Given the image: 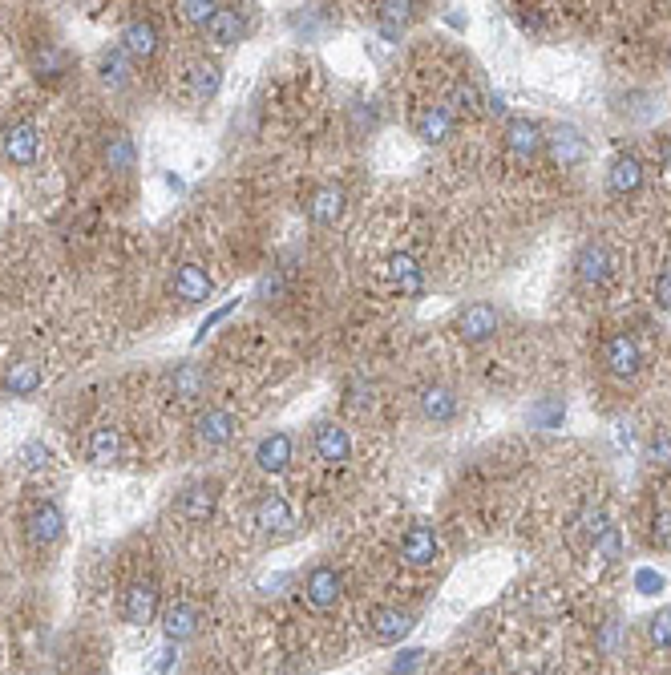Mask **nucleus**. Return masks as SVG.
<instances>
[{
    "mask_svg": "<svg viewBox=\"0 0 671 675\" xmlns=\"http://www.w3.org/2000/svg\"><path fill=\"white\" fill-rule=\"evenodd\" d=\"M304 595H308V603L316 607V611H332L336 603H340V595H344V578H340V570L336 566H312L308 570V583H304Z\"/></svg>",
    "mask_w": 671,
    "mask_h": 675,
    "instance_id": "f257e3e1",
    "label": "nucleus"
},
{
    "mask_svg": "<svg viewBox=\"0 0 671 675\" xmlns=\"http://www.w3.org/2000/svg\"><path fill=\"white\" fill-rule=\"evenodd\" d=\"M574 275H579L587 287H599V283H607L611 275H615V259H611V251H607V243H583L579 247V255H574Z\"/></svg>",
    "mask_w": 671,
    "mask_h": 675,
    "instance_id": "f03ea898",
    "label": "nucleus"
},
{
    "mask_svg": "<svg viewBox=\"0 0 671 675\" xmlns=\"http://www.w3.org/2000/svg\"><path fill=\"white\" fill-rule=\"evenodd\" d=\"M639 364H643V352H639V344L631 336H607V344H603V368L611 376L631 380L639 372Z\"/></svg>",
    "mask_w": 671,
    "mask_h": 675,
    "instance_id": "7ed1b4c3",
    "label": "nucleus"
},
{
    "mask_svg": "<svg viewBox=\"0 0 671 675\" xmlns=\"http://www.w3.org/2000/svg\"><path fill=\"white\" fill-rule=\"evenodd\" d=\"M25 530H29V542H33V546H53V542L65 534V514H61V506H57V502H37V506L29 510Z\"/></svg>",
    "mask_w": 671,
    "mask_h": 675,
    "instance_id": "20e7f679",
    "label": "nucleus"
},
{
    "mask_svg": "<svg viewBox=\"0 0 671 675\" xmlns=\"http://www.w3.org/2000/svg\"><path fill=\"white\" fill-rule=\"evenodd\" d=\"M292 526H296V518H292V510H287V502L279 494H263L255 502V530H263L267 538H287Z\"/></svg>",
    "mask_w": 671,
    "mask_h": 675,
    "instance_id": "39448f33",
    "label": "nucleus"
},
{
    "mask_svg": "<svg viewBox=\"0 0 671 675\" xmlns=\"http://www.w3.org/2000/svg\"><path fill=\"white\" fill-rule=\"evenodd\" d=\"M211 275L199 267V263H182L178 271H174V279H170V292H174V300H182V304H203V300H211Z\"/></svg>",
    "mask_w": 671,
    "mask_h": 675,
    "instance_id": "423d86ee",
    "label": "nucleus"
},
{
    "mask_svg": "<svg viewBox=\"0 0 671 675\" xmlns=\"http://www.w3.org/2000/svg\"><path fill=\"white\" fill-rule=\"evenodd\" d=\"M498 324H502V316H498L494 304H469V308L457 316V332H461L469 344H482V340L498 336Z\"/></svg>",
    "mask_w": 671,
    "mask_h": 675,
    "instance_id": "0eeeda50",
    "label": "nucleus"
},
{
    "mask_svg": "<svg viewBox=\"0 0 671 675\" xmlns=\"http://www.w3.org/2000/svg\"><path fill=\"white\" fill-rule=\"evenodd\" d=\"M0 150H5V158L13 166H33L37 162V150H41V134L33 122H17L5 130V142H0Z\"/></svg>",
    "mask_w": 671,
    "mask_h": 675,
    "instance_id": "6e6552de",
    "label": "nucleus"
},
{
    "mask_svg": "<svg viewBox=\"0 0 671 675\" xmlns=\"http://www.w3.org/2000/svg\"><path fill=\"white\" fill-rule=\"evenodd\" d=\"M122 615H126V623H134V627H150L154 623V615H158V587L150 583H134L130 591H126V599H122Z\"/></svg>",
    "mask_w": 671,
    "mask_h": 675,
    "instance_id": "1a4fd4ad",
    "label": "nucleus"
},
{
    "mask_svg": "<svg viewBox=\"0 0 671 675\" xmlns=\"http://www.w3.org/2000/svg\"><path fill=\"white\" fill-rule=\"evenodd\" d=\"M312 445H316V457H320L324 465H344V461L352 457V441H348V433H344L336 421H324V425H316V433H312Z\"/></svg>",
    "mask_w": 671,
    "mask_h": 675,
    "instance_id": "9d476101",
    "label": "nucleus"
},
{
    "mask_svg": "<svg viewBox=\"0 0 671 675\" xmlns=\"http://www.w3.org/2000/svg\"><path fill=\"white\" fill-rule=\"evenodd\" d=\"M368 627H372V639L376 643H401L409 631H413V615L409 611H397V607H376L368 615Z\"/></svg>",
    "mask_w": 671,
    "mask_h": 675,
    "instance_id": "9b49d317",
    "label": "nucleus"
},
{
    "mask_svg": "<svg viewBox=\"0 0 671 675\" xmlns=\"http://www.w3.org/2000/svg\"><path fill=\"white\" fill-rule=\"evenodd\" d=\"M344 203H348L344 190H340L336 182H324V186L312 190V199H308V219L320 223V227H332V223H340Z\"/></svg>",
    "mask_w": 671,
    "mask_h": 675,
    "instance_id": "f8f14e48",
    "label": "nucleus"
},
{
    "mask_svg": "<svg viewBox=\"0 0 671 675\" xmlns=\"http://www.w3.org/2000/svg\"><path fill=\"white\" fill-rule=\"evenodd\" d=\"M437 554H441V542H437V534H433L429 526H413V530L401 538V558H405L409 566H433Z\"/></svg>",
    "mask_w": 671,
    "mask_h": 675,
    "instance_id": "ddd939ff",
    "label": "nucleus"
},
{
    "mask_svg": "<svg viewBox=\"0 0 671 675\" xmlns=\"http://www.w3.org/2000/svg\"><path fill=\"white\" fill-rule=\"evenodd\" d=\"M215 498H219V486L215 481H199V486H190L182 498H178V514L186 522H207L215 514Z\"/></svg>",
    "mask_w": 671,
    "mask_h": 675,
    "instance_id": "4468645a",
    "label": "nucleus"
},
{
    "mask_svg": "<svg viewBox=\"0 0 671 675\" xmlns=\"http://www.w3.org/2000/svg\"><path fill=\"white\" fill-rule=\"evenodd\" d=\"M506 146H510L518 158H534V154L546 146V134H542V126L530 122V118H510V126H506Z\"/></svg>",
    "mask_w": 671,
    "mask_h": 675,
    "instance_id": "2eb2a0df",
    "label": "nucleus"
},
{
    "mask_svg": "<svg viewBox=\"0 0 671 675\" xmlns=\"http://www.w3.org/2000/svg\"><path fill=\"white\" fill-rule=\"evenodd\" d=\"M219 65L215 61H207V57H199V61H190L186 65V89H190V98L195 102H211L215 93H219Z\"/></svg>",
    "mask_w": 671,
    "mask_h": 675,
    "instance_id": "dca6fc26",
    "label": "nucleus"
},
{
    "mask_svg": "<svg viewBox=\"0 0 671 675\" xmlns=\"http://www.w3.org/2000/svg\"><path fill=\"white\" fill-rule=\"evenodd\" d=\"M255 465L263 473H283L287 465H292V437L287 433H271L255 445Z\"/></svg>",
    "mask_w": 671,
    "mask_h": 675,
    "instance_id": "f3484780",
    "label": "nucleus"
},
{
    "mask_svg": "<svg viewBox=\"0 0 671 675\" xmlns=\"http://www.w3.org/2000/svg\"><path fill=\"white\" fill-rule=\"evenodd\" d=\"M122 53L130 61H150L158 53V29L150 21H130L122 33Z\"/></svg>",
    "mask_w": 671,
    "mask_h": 675,
    "instance_id": "a211bd4d",
    "label": "nucleus"
},
{
    "mask_svg": "<svg viewBox=\"0 0 671 675\" xmlns=\"http://www.w3.org/2000/svg\"><path fill=\"white\" fill-rule=\"evenodd\" d=\"M413 130H417V138H421V142L437 146V142H445V138L453 134V114H449L445 106H425V110H417Z\"/></svg>",
    "mask_w": 671,
    "mask_h": 675,
    "instance_id": "6ab92c4d",
    "label": "nucleus"
},
{
    "mask_svg": "<svg viewBox=\"0 0 671 675\" xmlns=\"http://www.w3.org/2000/svg\"><path fill=\"white\" fill-rule=\"evenodd\" d=\"M195 433L203 445H227L235 433H239V421L227 413V409H207L199 421H195Z\"/></svg>",
    "mask_w": 671,
    "mask_h": 675,
    "instance_id": "aec40b11",
    "label": "nucleus"
},
{
    "mask_svg": "<svg viewBox=\"0 0 671 675\" xmlns=\"http://www.w3.org/2000/svg\"><path fill=\"white\" fill-rule=\"evenodd\" d=\"M239 37H243V13L231 9V5H219V13L207 25V41L227 49V45H239Z\"/></svg>",
    "mask_w": 671,
    "mask_h": 675,
    "instance_id": "412c9836",
    "label": "nucleus"
},
{
    "mask_svg": "<svg viewBox=\"0 0 671 675\" xmlns=\"http://www.w3.org/2000/svg\"><path fill=\"white\" fill-rule=\"evenodd\" d=\"M170 389L182 405H195L203 393H207V372L199 364H178L174 376H170Z\"/></svg>",
    "mask_w": 671,
    "mask_h": 675,
    "instance_id": "4be33fe9",
    "label": "nucleus"
},
{
    "mask_svg": "<svg viewBox=\"0 0 671 675\" xmlns=\"http://www.w3.org/2000/svg\"><path fill=\"white\" fill-rule=\"evenodd\" d=\"M546 146H550V154H554L562 166L583 162V154H587V142H583V134L574 130V126H558V130H550Z\"/></svg>",
    "mask_w": 671,
    "mask_h": 675,
    "instance_id": "5701e85b",
    "label": "nucleus"
},
{
    "mask_svg": "<svg viewBox=\"0 0 671 675\" xmlns=\"http://www.w3.org/2000/svg\"><path fill=\"white\" fill-rule=\"evenodd\" d=\"M421 413L437 425L453 421L457 417V393L445 389V384H429V389H421Z\"/></svg>",
    "mask_w": 671,
    "mask_h": 675,
    "instance_id": "b1692460",
    "label": "nucleus"
},
{
    "mask_svg": "<svg viewBox=\"0 0 671 675\" xmlns=\"http://www.w3.org/2000/svg\"><path fill=\"white\" fill-rule=\"evenodd\" d=\"M607 182H611L615 195H635V190L643 186V162H639L635 154H619V158L611 162Z\"/></svg>",
    "mask_w": 671,
    "mask_h": 675,
    "instance_id": "393cba45",
    "label": "nucleus"
},
{
    "mask_svg": "<svg viewBox=\"0 0 671 675\" xmlns=\"http://www.w3.org/2000/svg\"><path fill=\"white\" fill-rule=\"evenodd\" d=\"M389 279L401 287L405 296H421L425 292V271L417 267L413 255H389Z\"/></svg>",
    "mask_w": 671,
    "mask_h": 675,
    "instance_id": "a878e982",
    "label": "nucleus"
},
{
    "mask_svg": "<svg viewBox=\"0 0 671 675\" xmlns=\"http://www.w3.org/2000/svg\"><path fill=\"white\" fill-rule=\"evenodd\" d=\"M162 631H166V639H170V643L190 639V635L199 631V611L190 607V603H174V607L162 615Z\"/></svg>",
    "mask_w": 671,
    "mask_h": 675,
    "instance_id": "bb28decb",
    "label": "nucleus"
},
{
    "mask_svg": "<svg viewBox=\"0 0 671 675\" xmlns=\"http://www.w3.org/2000/svg\"><path fill=\"white\" fill-rule=\"evenodd\" d=\"M118 453H122L118 429H93V433H89V461H93V465H114Z\"/></svg>",
    "mask_w": 671,
    "mask_h": 675,
    "instance_id": "cd10ccee",
    "label": "nucleus"
},
{
    "mask_svg": "<svg viewBox=\"0 0 671 675\" xmlns=\"http://www.w3.org/2000/svg\"><path fill=\"white\" fill-rule=\"evenodd\" d=\"M5 389H9V393H17V397L37 393V389H41V368H37V364H29V360L9 364V372H5Z\"/></svg>",
    "mask_w": 671,
    "mask_h": 675,
    "instance_id": "c85d7f7f",
    "label": "nucleus"
},
{
    "mask_svg": "<svg viewBox=\"0 0 671 675\" xmlns=\"http://www.w3.org/2000/svg\"><path fill=\"white\" fill-rule=\"evenodd\" d=\"M449 114H482V93H477L469 81H457L449 89V102H445Z\"/></svg>",
    "mask_w": 671,
    "mask_h": 675,
    "instance_id": "c756f323",
    "label": "nucleus"
},
{
    "mask_svg": "<svg viewBox=\"0 0 671 675\" xmlns=\"http://www.w3.org/2000/svg\"><path fill=\"white\" fill-rule=\"evenodd\" d=\"M106 162H110V170H118V174H126V170L134 166V142H130L126 134H118V138H110V142H106Z\"/></svg>",
    "mask_w": 671,
    "mask_h": 675,
    "instance_id": "7c9ffc66",
    "label": "nucleus"
},
{
    "mask_svg": "<svg viewBox=\"0 0 671 675\" xmlns=\"http://www.w3.org/2000/svg\"><path fill=\"white\" fill-rule=\"evenodd\" d=\"M98 69H102V81H114V85H122V81H126V53H122V49H114V53H102Z\"/></svg>",
    "mask_w": 671,
    "mask_h": 675,
    "instance_id": "2f4dec72",
    "label": "nucleus"
},
{
    "mask_svg": "<svg viewBox=\"0 0 671 675\" xmlns=\"http://www.w3.org/2000/svg\"><path fill=\"white\" fill-rule=\"evenodd\" d=\"M647 635L655 647H671V611H659L647 619Z\"/></svg>",
    "mask_w": 671,
    "mask_h": 675,
    "instance_id": "473e14b6",
    "label": "nucleus"
},
{
    "mask_svg": "<svg viewBox=\"0 0 671 675\" xmlns=\"http://www.w3.org/2000/svg\"><path fill=\"white\" fill-rule=\"evenodd\" d=\"M178 13H182L186 21H195V25H211V17L219 13V5H203V0H182Z\"/></svg>",
    "mask_w": 671,
    "mask_h": 675,
    "instance_id": "72a5a7b5",
    "label": "nucleus"
},
{
    "mask_svg": "<svg viewBox=\"0 0 671 675\" xmlns=\"http://www.w3.org/2000/svg\"><path fill=\"white\" fill-rule=\"evenodd\" d=\"M348 405H352V409H368V405H372V389H368L364 376H352V380H348Z\"/></svg>",
    "mask_w": 671,
    "mask_h": 675,
    "instance_id": "f704fd0d",
    "label": "nucleus"
},
{
    "mask_svg": "<svg viewBox=\"0 0 671 675\" xmlns=\"http://www.w3.org/2000/svg\"><path fill=\"white\" fill-rule=\"evenodd\" d=\"M647 457L659 465H671V433H651L647 441Z\"/></svg>",
    "mask_w": 671,
    "mask_h": 675,
    "instance_id": "c9c22d12",
    "label": "nucleus"
},
{
    "mask_svg": "<svg viewBox=\"0 0 671 675\" xmlns=\"http://www.w3.org/2000/svg\"><path fill=\"white\" fill-rule=\"evenodd\" d=\"M21 461H25L29 469H41V465L49 461V449H45V441H25V445H21Z\"/></svg>",
    "mask_w": 671,
    "mask_h": 675,
    "instance_id": "e433bc0d",
    "label": "nucleus"
},
{
    "mask_svg": "<svg viewBox=\"0 0 671 675\" xmlns=\"http://www.w3.org/2000/svg\"><path fill=\"white\" fill-rule=\"evenodd\" d=\"M651 542L655 546H671V510H659L651 522Z\"/></svg>",
    "mask_w": 671,
    "mask_h": 675,
    "instance_id": "4c0bfd02",
    "label": "nucleus"
},
{
    "mask_svg": "<svg viewBox=\"0 0 671 675\" xmlns=\"http://www.w3.org/2000/svg\"><path fill=\"white\" fill-rule=\"evenodd\" d=\"M655 300L663 312H671V267H663V275L655 279Z\"/></svg>",
    "mask_w": 671,
    "mask_h": 675,
    "instance_id": "58836bf2",
    "label": "nucleus"
},
{
    "mask_svg": "<svg viewBox=\"0 0 671 675\" xmlns=\"http://www.w3.org/2000/svg\"><path fill=\"white\" fill-rule=\"evenodd\" d=\"M267 296H271V300H279V296H283V279H279L275 271L259 279V300H267Z\"/></svg>",
    "mask_w": 671,
    "mask_h": 675,
    "instance_id": "ea45409f",
    "label": "nucleus"
},
{
    "mask_svg": "<svg viewBox=\"0 0 671 675\" xmlns=\"http://www.w3.org/2000/svg\"><path fill=\"white\" fill-rule=\"evenodd\" d=\"M558 421H562V409H558L554 401H550L542 413H534V425H558Z\"/></svg>",
    "mask_w": 671,
    "mask_h": 675,
    "instance_id": "a19ab883",
    "label": "nucleus"
},
{
    "mask_svg": "<svg viewBox=\"0 0 671 675\" xmlns=\"http://www.w3.org/2000/svg\"><path fill=\"white\" fill-rule=\"evenodd\" d=\"M61 65H65V57H61V53H45V57H41V73H57Z\"/></svg>",
    "mask_w": 671,
    "mask_h": 675,
    "instance_id": "79ce46f5",
    "label": "nucleus"
},
{
    "mask_svg": "<svg viewBox=\"0 0 671 675\" xmlns=\"http://www.w3.org/2000/svg\"><path fill=\"white\" fill-rule=\"evenodd\" d=\"M659 162H663V170L671 174V142H663V146H659Z\"/></svg>",
    "mask_w": 671,
    "mask_h": 675,
    "instance_id": "37998d69",
    "label": "nucleus"
}]
</instances>
